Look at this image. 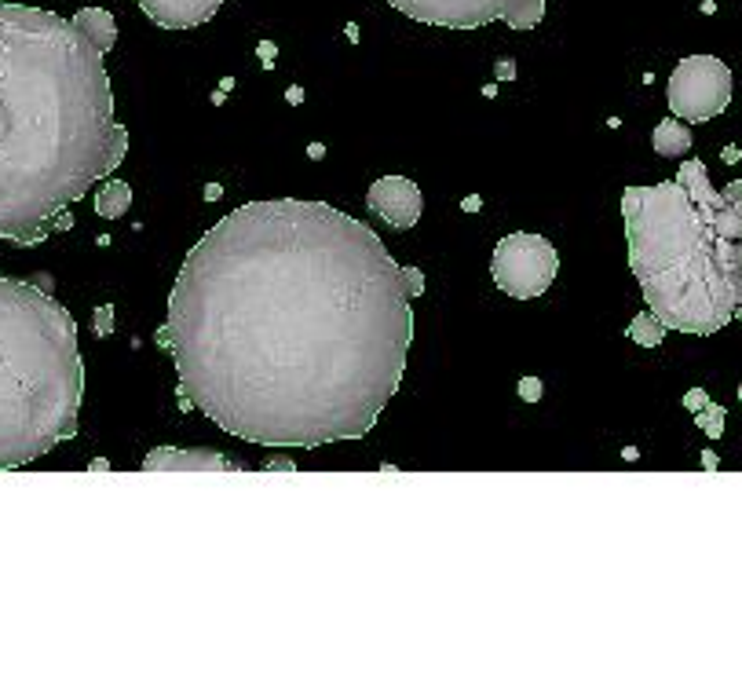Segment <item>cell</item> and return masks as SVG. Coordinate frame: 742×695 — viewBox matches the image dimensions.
<instances>
[{"mask_svg": "<svg viewBox=\"0 0 742 695\" xmlns=\"http://www.w3.org/2000/svg\"><path fill=\"white\" fill-rule=\"evenodd\" d=\"M410 278L326 202H249L212 224L169 293L183 407L256 447L362 439L403 385Z\"/></svg>", "mask_w": 742, "mask_h": 695, "instance_id": "cell-1", "label": "cell"}, {"mask_svg": "<svg viewBox=\"0 0 742 695\" xmlns=\"http://www.w3.org/2000/svg\"><path fill=\"white\" fill-rule=\"evenodd\" d=\"M114 44L117 22L103 8L63 19L0 0V242L41 246L125 161L106 74Z\"/></svg>", "mask_w": 742, "mask_h": 695, "instance_id": "cell-2", "label": "cell"}, {"mask_svg": "<svg viewBox=\"0 0 742 695\" xmlns=\"http://www.w3.org/2000/svg\"><path fill=\"white\" fill-rule=\"evenodd\" d=\"M629 268L666 330L742 326V180L717 191L702 161L622 191Z\"/></svg>", "mask_w": 742, "mask_h": 695, "instance_id": "cell-3", "label": "cell"}, {"mask_svg": "<svg viewBox=\"0 0 742 695\" xmlns=\"http://www.w3.org/2000/svg\"><path fill=\"white\" fill-rule=\"evenodd\" d=\"M85 359L74 315L41 286L0 278V472L77 436Z\"/></svg>", "mask_w": 742, "mask_h": 695, "instance_id": "cell-4", "label": "cell"}, {"mask_svg": "<svg viewBox=\"0 0 742 695\" xmlns=\"http://www.w3.org/2000/svg\"><path fill=\"white\" fill-rule=\"evenodd\" d=\"M395 11L424 26L479 30L490 22H509L512 30H534L545 19V0H388Z\"/></svg>", "mask_w": 742, "mask_h": 695, "instance_id": "cell-5", "label": "cell"}, {"mask_svg": "<svg viewBox=\"0 0 742 695\" xmlns=\"http://www.w3.org/2000/svg\"><path fill=\"white\" fill-rule=\"evenodd\" d=\"M735 96L732 66H724L717 55H688L673 66L666 85V99L673 118L702 125L728 110Z\"/></svg>", "mask_w": 742, "mask_h": 695, "instance_id": "cell-6", "label": "cell"}, {"mask_svg": "<svg viewBox=\"0 0 742 695\" xmlns=\"http://www.w3.org/2000/svg\"><path fill=\"white\" fill-rule=\"evenodd\" d=\"M490 275L501 293H509L512 300H538L549 293V286L560 275V253L549 238L516 231L498 242Z\"/></svg>", "mask_w": 742, "mask_h": 695, "instance_id": "cell-7", "label": "cell"}, {"mask_svg": "<svg viewBox=\"0 0 742 695\" xmlns=\"http://www.w3.org/2000/svg\"><path fill=\"white\" fill-rule=\"evenodd\" d=\"M366 205H370L373 216H381L384 224L395 227V231H410V227L421 220L424 198L421 187L406 176H381L373 183L370 194H366Z\"/></svg>", "mask_w": 742, "mask_h": 695, "instance_id": "cell-8", "label": "cell"}, {"mask_svg": "<svg viewBox=\"0 0 742 695\" xmlns=\"http://www.w3.org/2000/svg\"><path fill=\"white\" fill-rule=\"evenodd\" d=\"M136 4L161 30H194L220 11L223 0H136Z\"/></svg>", "mask_w": 742, "mask_h": 695, "instance_id": "cell-9", "label": "cell"}, {"mask_svg": "<svg viewBox=\"0 0 742 695\" xmlns=\"http://www.w3.org/2000/svg\"><path fill=\"white\" fill-rule=\"evenodd\" d=\"M651 143H655V154H662V158H684L691 150V129L680 125L677 118H666L662 125H655Z\"/></svg>", "mask_w": 742, "mask_h": 695, "instance_id": "cell-10", "label": "cell"}, {"mask_svg": "<svg viewBox=\"0 0 742 695\" xmlns=\"http://www.w3.org/2000/svg\"><path fill=\"white\" fill-rule=\"evenodd\" d=\"M128 205H132V187H128V183L106 180L96 191V213L103 216V220H121V216L128 213Z\"/></svg>", "mask_w": 742, "mask_h": 695, "instance_id": "cell-11", "label": "cell"}, {"mask_svg": "<svg viewBox=\"0 0 742 695\" xmlns=\"http://www.w3.org/2000/svg\"><path fill=\"white\" fill-rule=\"evenodd\" d=\"M629 337H633L636 344H644V348H658V344L666 341V322L658 319L655 311L636 315V319L629 322Z\"/></svg>", "mask_w": 742, "mask_h": 695, "instance_id": "cell-12", "label": "cell"}, {"mask_svg": "<svg viewBox=\"0 0 742 695\" xmlns=\"http://www.w3.org/2000/svg\"><path fill=\"white\" fill-rule=\"evenodd\" d=\"M724 417H728V410H724L721 403H706L702 410H695V425H699L710 439H721L724 436Z\"/></svg>", "mask_w": 742, "mask_h": 695, "instance_id": "cell-13", "label": "cell"}, {"mask_svg": "<svg viewBox=\"0 0 742 695\" xmlns=\"http://www.w3.org/2000/svg\"><path fill=\"white\" fill-rule=\"evenodd\" d=\"M158 465H183V469H191V465H212V469H227V461L223 458H191V454H154V458H147V469H158Z\"/></svg>", "mask_w": 742, "mask_h": 695, "instance_id": "cell-14", "label": "cell"}, {"mask_svg": "<svg viewBox=\"0 0 742 695\" xmlns=\"http://www.w3.org/2000/svg\"><path fill=\"white\" fill-rule=\"evenodd\" d=\"M520 399H527V403H538V399H541V381H538V377H523V381H520Z\"/></svg>", "mask_w": 742, "mask_h": 695, "instance_id": "cell-15", "label": "cell"}, {"mask_svg": "<svg viewBox=\"0 0 742 695\" xmlns=\"http://www.w3.org/2000/svg\"><path fill=\"white\" fill-rule=\"evenodd\" d=\"M706 403H710V396H706V388H691L688 396H684V407H688V410H702Z\"/></svg>", "mask_w": 742, "mask_h": 695, "instance_id": "cell-16", "label": "cell"}, {"mask_svg": "<svg viewBox=\"0 0 742 695\" xmlns=\"http://www.w3.org/2000/svg\"><path fill=\"white\" fill-rule=\"evenodd\" d=\"M721 158L728 161V165H735V161H739L742 154H739V147H724V154H721Z\"/></svg>", "mask_w": 742, "mask_h": 695, "instance_id": "cell-17", "label": "cell"}, {"mask_svg": "<svg viewBox=\"0 0 742 695\" xmlns=\"http://www.w3.org/2000/svg\"><path fill=\"white\" fill-rule=\"evenodd\" d=\"M106 322H110V308L99 311V333H110V330H106Z\"/></svg>", "mask_w": 742, "mask_h": 695, "instance_id": "cell-18", "label": "cell"}, {"mask_svg": "<svg viewBox=\"0 0 742 695\" xmlns=\"http://www.w3.org/2000/svg\"><path fill=\"white\" fill-rule=\"evenodd\" d=\"M286 99H289V103H300V99H304V92H300V88H289Z\"/></svg>", "mask_w": 742, "mask_h": 695, "instance_id": "cell-19", "label": "cell"}, {"mask_svg": "<svg viewBox=\"0 0 742 695\" xmlns=\"http://www.w3.org/2000/svg\"><path fill=\"white\" fill-rule=\"evenodd\" d=\"M739 403H742V385H739Z\"/></svg>", "mask_w": 742, "mask_h": 695, "instance_id": "cell-20", "label": "cell"}]
</instances>
